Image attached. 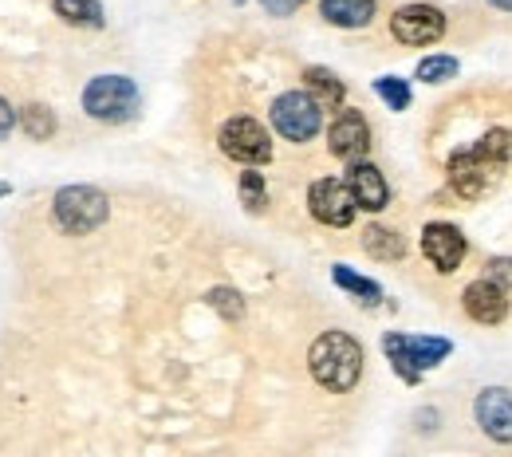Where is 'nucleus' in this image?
I'll return each instance as SVG.
<instances>
[{
    "instance_id": "6ab92c4d",
    "label": "nucleus",
    "mask_w": 512,
    "mask_h": 457,
    "mask_svg": "<svg viewBox=\"0 0 512 457\" xmlns=\"http://www.w3.org/2000/svg\"><path fill=\"white\" fill-rule=\"evenodd\" d=\"M56 16H64L75 28H103L99 0H56Z\"/></svg>"
},
{
    "instance_id": "f3484780",
    "label": "nucleus",
    "mask_w": 512,
    "mask_h": 457,
    "mask_svg": "<svg viewBox=\"0 0 512 457\" xmlns=\"http://www.w3.org/2000/svg\"><path fill=\"white\" fill-rule=\"evenodd\" d=\"M331 276H335V284H339V288H347L351 296H359V300H363V304H371V308L383 300V288H379L375 280L359 276V272H355V268H347V264H335V268H331Z\"/></svg>"
},
{
    "instance_id": "412c9836",
    "label": "nucleus",
    "mask_w": 512,
    "mask_h": 457,
    "mask_svg": "<svg viewBox=\"0 0 512 457\" xmlns=\"http://www.w3.org/2000/svg\"><path fill=\"white\" fill-rule=\"evenodd\" d=\"M375 91H379V99H383L390 111H406L410 107V87L402 79H394V75L375 79Z\"/></svg>"
},
{
    "instance_id": "9d476101",
    "label": "nucleus",
    "mask_w": 512,
    "mask_h": 457,
    "mask_svg": "<svg viewBox=\"0 0 512 457\" xmlns=\"http://www.w3.org/2000/svg\"><path fill=\"white\" fill-rule=\"evenodd\" d=\"M327 146L335 158L343 162H363V154L371 150V127L359 111H339L331 131H327Z\"/></svg>"
},
{
    "instance_id": "dca6fc26",
    "label": "nucleus",
    "mask_w": 512,
    "mask_h": 457,
    "mask_svg": "<svg viewBox=\"0 0 512 457\" xmlns=\"http://www.w3.org/2000/svg\"><path fill=\"white\" fill-rule=\"evenodd\" d=\"M304 87L316 95L320 107H339V103H343V83H339L327 67H308V71H304Z\"/></svg>"
},
{
    "instance_id": "7ed1b4c3",
    "label": "nucleus",
    "mask_w": 512,
    "mask_h": 457,
    "mask_svg": "<svg viewBox=\"0 0 512 457\" xmlns=\"http://www.w3.org/2000/svg\"><path fill=\"white\" fill-rule=\"evenodd\" d=\"M383 351L390 355L394 371L406 379V383H418L422 371L438 367L449 355V339H426V335H386Z\"/></svg>"
},
{
    "instance_id": "2eb2a0df",
    "label": "nucleus",
    "mask_w": 512,
    "mask_h": 457,
    "mask_svg": "<svg viewBox=\"0 0 512 457\" xmlns=\"http://www.w3.org/2000/svg\"><path fill=\"white\" fill-rule=\"evenodd\" d=\"M320 12L335 28H367L375 16V0H320Z\"/></svg>"
},
{
    "instance_id": "5701e85b",
    "label": "nucleus",
    "mask_w": 512,
    "mask_h": 457,
    "mask_svg": "<svg viewBox=\"0 0 512 457\" xmlns=\"http://www.w3.org/2000/svg\"><path fill=\"white\" fill-rule=\"evenodd\" d=\"M473 150H477V154H485L489 162H497V166H501V162L509 158V150H512V134L509 131H489L481 142H477V146H473Z\"/></svg>"
},
{
    "instance_id": "393cba45",
    "label": "nucleus",
    "mask_w": 512,
    "mask_h": 457,
    "mask_svg": "<svg viewBox=\"0 0 512 457\" xmlns=\"http://www.w3.org/2000/svg\"><path fill=\"white\" fill-rule=\"evenodd\" d=\"M209 304H213L225 320H241V312H245V304H241V296H237L233 288H213V292H209Z\"/></svg>"
},
{
    "instance_id": "c85d7f7f",
    "label": "nucleus",
    "mask_w": 512,
    "mask_h": 457,
    "mask_svg": "<svg viewBox=\"0 0 512 457\" xmlns=\"http://www.w3.org/2000/svg\"><path fill=\"white\" fill-rule=\"evenodd\" d=\"M489 4H497V8H505V12H512V0H489Z\"/></svg>"
},
{
    "instance_id": "423d86ee",
    "label": "nucleus",
    "mask_w": 512,
    "mask_h": 457,
    "mask_svg": "<svg viewBox=\"0 0 512 457\" xmlns=\"http://www.w3.org/2000/svg\"><path fill=\"white\" fill-rule=\"evenodd\" d=\"M390 32L398 44L406 48H426V44H438L442 32H446V16L430 4H406L390 16Z\"/></svg>"
},
{
    "instance_id": "39448f33",
    "label": "nucleus",
    "mask_w": 512,
    "mask_h": 457,
    "mask_svg": "<svg viewBox=\"0 0 512 457\" xmlns=\"http://www.w3.org/2000/svg\"><path fill=\"white\" fill-rule=\"evenodd\" d=\"M323 123V107L316 103L312 91H288L272 103V127L284 134L288 142H308L316 138Z\"/></svg>"
},
{
    "instance_id": "f03ea898",
    "label": "nucleus",
    "mask_w": 512,
    "mask_h": 457,
    "mask_svg": "<svg viewBox=\"0 0 512 457\" xmlns=\"http://www.w3.org/2000/svg\"><path fill=\"white\" fill-rule=\"evenodd\" d=\"M83 111L99 123H130L138 115V87L127 75H99L83 91Z\"/></svg>"
},
{
    "instance_id": "ddd939ff",
    "label": "nucleus",
    "mask_w": 512,
    "mask_h": 457,
    "mask_svg": "<svg viewBox=\"0 0 512 457\" xmlns=\"http://www.w3.org/2000/svg\"><path fill=\"white\" fill-rule=\"evenodd\" d=\"M477 422L489 438L497 442H512V394L493 387V391H481L477 398Z\"/></svg>"
},
{
    "instance_id": "0eeeda50",
    "label": "nucleus",
    "mask_w": 512,
    "mask_h": 457,
    "mask_svg": "<svg viewBox=\"0 0 512 457\" xmlns=\"http://www.w3.org/2000/svg\"><path fill=\"white\" fill-rule=\"evenodd\" d=\"M217 142L233 162H245V166H260L272 158V138L256 119H229L217 134Z\"/></svg>"
},
{
    "instance_id": "4468645a",
    "label": "nucleus",
    "mask_w": 512,
    "mask_h": 457,
    "mask_svg": "<svg viewBox=\"0 0 512 457\" xmlns=\"http://www.w3.org/2000/svg\"><path fill=\"white\" fill-rule=\"evenodd\" d=\"M347 186H351V194L359 201V209H371V213H379L386 205V182L383 174L371 166V162H351V174H347Z\"/></svg>"
},
{
    "instance_id": "20e7f679",
    "label": "nucleus",
    "mask_w": 512,
    "mask_h": 457,
    "mask_svg": "<svg viewBox=\"0 0 512 457\" xmlns=\"http://www.w3.org/2000/svg\"><path fill=\"white\" fill-rule=\"evenodd\" d=\"M111 205H107V194L95 190V186H67L56 194V221L64 233H95L103 221H107Z\"/></svg>"
},
{
    "instance_id": "aec40b11",
    "label": "nucleus",
    "mask_w": 512,
    "mask_h": 457,
    "mask_svg": "<svg viewBox=\"0 0 512 457\" xmlns=\"http://www.w3.org/2000/svg\"><path fill=\"white\" fill-rule=\"evenodd\" d=\"M20 127L28 131V138H52L56 134V115L48 111V107H40V103H32V107H24L20 111Z\"/></svg>"
},
{
    "instance_id": "f257e3e1",
    "label": "nucleus",
    "mask_w": 512,
    "mask_h": 457,
    "mask_svg": "<svg viewBox=\"0 0 512 457\" xmlns=\"http://www.w3.org/2000/svg\"><path fill=\"white\" fill-rule=\"evenodd\" d=\"M308 367L316 375V383L327 391L343 394L351 391L363 375V347L347 335V331H327L312 343L308 351Z\"/></svg>"
},
{
    "instance_id": "a878e982",
    "label": "nucleus",
    "mask_w": 512,
    "mask_h": 457,
    "mask_svg": "<svg viewBox=\"0 0 512 457\" xmlns=\"http://www.w3.org/2000/svg\"><path fill=\"white\" fill-rule=\"evenodd\" d=\"M489 280H497L501 288H512V257H497V261H489Z\"/></svg>"
},
{
    "instance_id": "1a4fd4ad",
    "label": "nucleus",
    "mask_w": 512,
    "mask_h": 457,
    "mask_svg": "<svg viewBox=\"0 0 512 457\" xmlns=\"http://www.w3.org/2000/svg\"><path fill=\"white\" fill-rule=\"evenodd\" d=\"M493 178H497V162H489V158H485V154H477L473 146L449 158V182H453V190H457V194L469 197V201L485 194Z\"/></svg>"
},
{
    "instance_id": "b1692460",
    "label": "nucleus",
    "mask_w": 512,
    "mask_h": 457,
    "mask_svg": "<svg viewBox=\"0 0 512 457\" xmlns=\"http://www.w3.org/2000/svg\"><path fill=\"white\" fill-rule=\"evenodd\" d=\"M241 201L253 209V213H260L264 205H268V190H264V178L256 174V170H249V174H241Z\"/></svg>"
},
{
    "instance_id": "f8f14e48",
    "label": "nucleus",
    "mask_w": 512,
    "mask_h": 457,
    "mask_svg": "<svg viewBox=\"0 0 512 457\" xmlns=\"http://www.w3.org/2000/svg\"><path fill=\"white\" fill-rule=\"evenodd\" d=\"M465 312L477 320V324H501L505 312H509V300H505V288L497 280H477L465 288Z\"/></svg>"
},
{
    "instance_id": "a211bd4d",
    "label": "nucleus",
    "mask_w": 512,
    "mask_h": 457,
    "mask_svg": "<svg viewBox=\"0 0 512 457\" xmlns=\"http://www.w3.org/2000/svg\"><path fill=\"white\" fill-rule=\"evenodd\" d=\"M363 249H367L371 257H379V261H402L406 241H402L398 233L383 229V225H371V229H367V237H363Z\"/></svg>"
},
{
    "instance_id": "cd10ccee",
    "label": "nucleus",
    "mask_w": 512,
    "mask_h": 457,
    "mask_svg": "<svg viewBox=\"0 0 512 457\" xmlns=\"http://www.w3.org/2000/svg\"><path fill=\"white\" fill-rule=\"evenodd\" d=\"M12 127H16V111H12V107L0 99V138H8V134H12Z\"/></svg>"
},
{
    "instance_id": "4be33fe9",
    "label": "nucleus",
    "mask_w": 512,
    "mask_h": 457,
    "mask_svg": "<svg viewBox=\"0 0 512 457\" xmlns=\"http://www.w3.org/2000/svg\"><path fill=\"white\" fill-rule=\"evenodd\" d=\"M453 75H457V60L453 56H430V60L418 64V79L422 83H446Z\"/></svg>"
},
{
    "instance_id": "6e6552de",
    "label": "nucleus",
    "mask_w": 512,
    "mask_h": 457,
    "mask_svg": "<svg viewBox=\"0 0 512 457\" xmlns=\"http://www.w3.org/2000/svg\"><path fill=\"white\" fill-rule=\"evenodd\" d=\"M308 205H312V217H316V221L335 225V229L351 225V221H355V209H359L351 186H347V182H335V178H320V182L308 190Z\"/></svg>"
},
{
    "instance_id": "9b49d317",
    "label": "nucleus",
    "mask_w": 512,
    "mask_h": 457,
    "mask_svg": "<svg viewBox=\"0 0 512 457\" xmlns=\"http://www.w3.org/2000/svg\"><path fill=\"white\" fill-rule=\"evenodd\" d=\"M422 253L430 257V264L438 272H453L457 264L465 261V237L446 221H434V225L422 229Z\"/></svg>"
},
{
    "instance_id": "c756f323",
    "label": "nucleus",
    "mask_w": 512,
    "mask_h": 457,
    "mask_svg": "<svg viewBox=\"0 0 512 457\" xmlns=\"http://www.w3.org/2000/svg\"><path fill=\"white\" fill-rule=\"evenodd\" d=\"M0 194H4V186H0Z\"/></svg>"
},
{
    "instance_id": "bb28decb",
    "label": "nucleus",
    "mask_w": 512,
    "mask_h": 457,
    "mask_svg": "<svg viewBox=\"0 0 512 457\" xmlns=\"http://www.w3.org/2000/svg\"><path fill=\"white\" fill-rule=\"evenodd\" d=\"M264 4V12H272V16H292L304 0H260Z\"/></svg>"
}]
</instances>
